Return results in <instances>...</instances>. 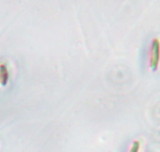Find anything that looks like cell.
<instances>
[{
  "label": "cell",
  "instance_id": "1",
  "mask_svg": "<svg viewBox=\"0 0 160 152\" xmlns=\"http://www.w3.org/2000/svg\"><path fill=\"white\" fill-rule=\"evenodd\" d=\"M160 64V39H152L149 54V66L152 71H156Z\"/></svg>",
  "mask_w": 160,
  "mask_h": 152
},
{
  "label": "cell",
  "instance_id": "2",
  "mask_svg": "<svg viewBox=\"0 0 160 152\" xmlns=\"http://www.w3.org/2000/svg\"><path fill=\"white\" fill-rule=\"evenodd\" d=\"M10 80V72L7 64H0V86H7Z\"/></svg>",
  "mask_w": 160,
  "mask_h": 152
},
{
  "label": "cell",
  "instance_id": "3",
  "mask_svg": "<svg viewBox=\"0 0 160 152\" xmlns=\"http://www.w3.org/2000/svg\"><path fill=\"white\" fill-rule=\"evenodd\" d=\"M141 148V143L139 140H134L132 144V147L130 148V152H139Z\"/></svg>",
  "mask_w": 160,
  "mask_h": 152
}]
</instances>
